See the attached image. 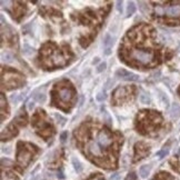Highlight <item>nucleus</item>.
<instances>
[{
  "mask_svg": "<svg viewBox=\"0 0 180 180\" xmlns=\"http://www.w3.org/2000/svg\"><path fill=\"white\" fill-rule=\"evenodd\" d=\"M131 58L141 64H149L154 59V55L150 50H135L131 53Z\"/></svg>",
  "mask_w": 180,
  "mask_h": 180,
  "instance_id": "f257e3e1",
  "label": "nucleus"
},
{
  "mask_svg": "<svg viewBox=\"0 0 180 180\" xmlns=\"http://www.w3.org/2000/svg\"><path fill=\"white\" fill-rule=\"evenodd\" d=\"M156 12L159 15H167L170 18H178L180 17V4L168 6L165 8H157Z\"/></svg>",
  "mask_w": 180,
  "mask_h": 180,
  "instance_id": "f03ea898",
  "label": "nucleus"
},
{
  "mask_svg": "<svg viewBox=\"0 0 180 180\" xmlns=\"http://www.w3.org/2000/svg\"><path fill=\"white\" fill-rule=\"evenodd\" d=\"M94 142L97 143L100 148H105V147H108L111 145L112 138H111V135H110L107 130H101V131L97 135V138H96V141H94Z\"/></svg>",
  "mask_w": 180,
  "mask_h": 180,
  "instance_id": "7ed1b4c3",
  "label": "nucleus"
},
{
  "mask_svg": "<svg viewBox=\"0 0 180 180\" xmlns=\"http://www.w3.org/2000/svg\"><path fill=\"white\" fill-rule=\"evenodd\" d=\"M32 159V152L28 150L27 148H20L18 152V162L22 167H27L28 164L31 161Z\"/></svg>",
  "mask_w": 180,
  "mask_h": 180,
  "instance_id": "20e7f679",
  "label": "nucleus"
},
{
  "mask_svg": "<svg viewBox=\"0 0 180 180\" xmlns=\"http://www.w3.org/2000/svg\"><path fill=\"white\" fill-rule=\"evenodd\" d=\"M149 154V148L145 143H137L136 145V158L135 161H138L140 159H142Z\"/></svg>",
  "mask_w": 180,
  "mask_h": 180,
  "instance_id": "39448f33",
  "label": "nucleus"
},
{
  "mask_svg": "<svg viewBox=\"0 0 180 180\" xmlns=\"http://www.w3.org/2000/svg\"><path fill=\"white\" fill-rule=\"evenodd\" d=\"M74 94H75V92H74L72 88L70 87V85L68 87H64V88H60V90H59L60 100H62L64 102L69 101V100L74 97Z\"/></svg>",
  "mask_w": 180,
  "mask_h": 180,
  "instance_id": "423d86ee",
  "label": "nucleus"
},
{
  "mask_svg": "<svg viewBox=\"0 0 180 180\" xmlns=\"http://www.w3.org/2000/svg\"><path fill=\"white\" fill-rule=\"evenodd\" d=\"M116 75L118 77H120L121 79H124V80H127V81H137L139 79V77L135 74H132V72H129L127 70H124V69H119V70H117Z\"/></svg>",
  "mask_w": 180,
  "mask_h": 180,
  "instance_id": "0eeeda50",
  "label": "nucleus"
},
{
  "mask_svg": "<svg viewBox=\"0 0 180 180\" xmlns=\"http://www.w3.org/2000/svg\"><path fill=\"white\" fill-rule=\"evenodd\" d=\"M112 44H113V39L110 34H107L104 39V47H105V53L106 56H109L111 53V48H112Z\"/></svg>",
  "mask_w": 180,
  "mask_h": 180,
  "instance_id": "6e6552de",
  "label": "nucleus"
},
{
  "mask_svg": "<svg viewBox=\"0 0 180 180\" xmlns=\"http://www.w3.org/2000/svg\"><path fill=\"white\" fill-rule=\"evenodd\" d=\"M170 117L172 119H178L180 118V105L178 104H172L170 108Z\"/></svg>",
  "mask_w": 180,
  "mask_h": 180,
  "instance_id": "1a4fd4ad",
  "label": "nucleus"
},
{
  "mask_svg": "<svg viewBox=\"0 0 180 180\" xmlns=\"http://www.w3.org/2000/svg\"><path fill=\"white\" fill-rule=\"evenodd\" d=\"M154 180H175L173 179V177L171 175H169L167 172H160L158 173L157 176L154 177Z\"/></svg>",
  "mask_w": 180,
  "mask_h": 180,
  "instance_id": "9d476101",
  "label": "nucleus"
},
{
  "mask_svg": "<svg viewBox=\"0 0 180 180\" xmlns=\"http://www.w3.org/2000/svg\"><path fill=\"white\" fill-rule=\"evenodd\" d=\"M150 172V166H142L140 168V176L142 178H147Z\"/></svg>",
  "mask_w": 180,
  "mask_h": 180,
  "instance_id": "9b49d317",
  "label": "nucleus"
},
{
  "mask_svg": "<svg viewBox=\"0 0 180 180\" xmlns=\"http://www.w3.org/2000/svg\"><path fill=\"white\" fill-rule=\"evenodd\" d=\"M136 11V6L134 2H129V4H128V8H127V16L129 17V16H132L134 14H135Z\"/></svg>",
  "mask_w": 180,
  "mask_h": 180,
  "instance_id": "f8f14e48",
  "label": "nucleus"
},
{
  "mask_svg": "<svg viewBox=\"0 0 180 180\" xmlns=\"http://www.w3.org/2000/svg\"><path fill=\"white\" fill-rule=\"evenodd\" d=\"M72 164H74V167H75L76 171H77V172H81V170H82V166H81V164L79 162L78 159L72 158Z\"/></svg>",
  "mask_w": 180,
  "mask_h": 180,
  "instance_id": "ddd939ff",
  "label": "nucleus"
},
{
  "mask_svg": "<svg viewBox=\"0 0 180 180\" xmlns=\"http://www.w3.org/2000/svg\"><path fill=\"white\" fill-rule=\"evenodd\" d=\"M140 101H141V104H150V97L149 94H146V92H143L142 94H140Z\"/></svg>",
  "mask_w": 180,
  "mask_h": 180,
  "instance_id": "4468645a",
  "label": "nucleus"
},
{
  "mask_svg": "<svg viewBox=\"0 0 180 180\" xmlns=\"http://www.w3.org/2000/svg\"><path fill=\"white\" fill-rule=\"evenodd\" d=\"M34 100H37V101H40V102H44L46 100V96L44 94H34Z\"/></svg>",
  "mask_w": 180,
  "mask_h": 180,
  "instance_id": "2eb2a0df",
  "label": "nucleus"
},
{
  "mask_svg": "<svg viewBox=\"0 0 180 180\" xmlns=\"http://www.w3.org/2000/svg\"><path fill=\"white\" fill-rule=\"evenodd\" d=\"M168 154V149H164V150H161V151H159V152H157V156L160 159H162L164 157H166Z\"/></svg>",
  "mask_w": 180,
  "mask_h": 180,
  "instance_id": "dca6fc26",
  "label": "nucleus"
},
{
  "mask_svg": "<svg viewBox=\"0 0 180 180\" xmlns=\"http://www.w3.org/2000/svg\"><path fill=\"white\" fill-rule=\"evenodd\" d=\"M106 67H107V64L106 62H101V64H99L97 67V72H101V71H104L106 69Z\"/></svg>",
  "mask_w": 180,
  "mask_h": 180,
  "instance_id": "f3484780",
  "label": "nucleus"
},
{
  "mask_svg": "<svg viewBox=\"0 0 180 180\" xmlns=\"http://www.w3.org/2000/svg\"><path fill=\"white\" fill-rule=\"evenodd\" d=\"M126 180H137V175L135 172L129 173L127 176V178H126Z\"/></svg>",
  "mask_w": 180,
  "mask_h": 180,
  "instance_id": "a211bd4d",
  "label": "nucleus"
},
{
  "mask_svg": "<svg viewBox=\"0 0 180 180\" xmlns=\"http://www.w3.org/2000/svg\"><path fill=\"white\" fill-rule=\"evenodd\" d=\"M97 100L98 101H104L106 99V96H105V94H102V92H100V94H97Z\"/></svg>",
  "mask_w": 180,
  "mask_h": 180,
  "instance_id": "6ab92c4d",
  "label": "nucleus"
},
{
  "mask_svg": "<svg viewBox=\"0 0 180 180\" xmlns=\"http://www.w3.org/2000/svg\"><path fill=\"white\" fill-rule=\"evenodd\" d=\"M6 180H18V179L16 178V176L14 173H8V175H6Z\"/></svg>",
  "mask_w": 180,
  "mask_h": 180,
  "instance_id": "aec40b11",
  "label": "nucleus"
},
{
  "mask_svg": "<svg viewBox=\"0 0 180 180\" xmlns=\"http://www.w3.org/2000/svg\"><path fill=\"white\" fill-rule=\"evenodd\" d=\"M117 10L119 12H122V1H118L117 2Z\"/></svg>",
  "mask_w": 180,
  "mask_h": 180,
  "instance_id": "412c9836",
  "label": "nucleus"
},
{
  "mask_svg": "<svg viewBox=\"0 0 180 180\" xmlns=\"http://www.w3.org/2000/svg\"><path fill=\"white\" fill-rule=\"evenodd\" d=\"M90 180H105V179H104L100 175H96V176H92V178Z\"/></svg>",
  "mask_w": 180,
  "mask_h": 180,
  "instance_id": "4be33fe9",
  "label": "nucleus"
},
{
  "mask_svg": "<svg viewBox=\"0 0 180 180\" xmlns=\"http://www.w3.org/2000/svg\"><path fill=\"white\" fill-rule=\"evenodd\" d=\"M66 138H67V132H64V134L61 135V141L64 142V141H66Z\"/></svg>",
  "mask_w": 180,
  "mask_h": 180,
  "instance_id": "5701e85b",
  "label": "nucleus"
},
{
  "mask_svg": "<svg viewBox=\"0 0 180 180\" xmlns=\"http://www.w3.org/2000/svg\"><path fill=\"white\" fill-rule=\"evenodd\" d=\"M119 179V175L118 173H116V175H113L112 177H111V180H118Z\"/></svg>",
  "mask_w": 180,
  "mask_h": 180,
  "instance_id": "b1692460",
  "label": "nucleus"
},
{
  "mask_svg": "<svg viewBox=\"0 0 180 180\" xmlns=\"http://www.w3.org/2000/svg\"><path fill=\"white\" fill-rule=\"evenodd\" d=\"M58 178H60V179H64V173H62V171H60L59 173H58Z\"/></svg>",
  "mask_w": 180,
  "mask_h": 180,
  "instance_id": "393cba45",
  "label": "nucleus"
},
{
  "mask_svg": "<svg viewBox=\"0 0 180 180\" xmlns=\"http://www.w3.org/2000/svg\"><path fill=\"white\" fill-rule=\"evenodd\" d=\"M34 102H29V109H32L34 108Z\"/></svg>",
  "mask_w": 180,
  "mask_h": 180,
  "instance_id": "a878e982",
  "label": "nucleus"
},
{
  "mask_svg": "<svg viewBox=\"0 0 180 180\" xmlns=\"http://www.w3.org/2000/svg\"><path fill=\"white\" fill-rule=\"evenodd\" d=\"M179 50H180V47H179Z\"/></svg>",
  "mask_w": 180,
  "mask_h": 180,
  "instance_id": "bb28decb",
  "label": "nucleus"
}]
</instances>
